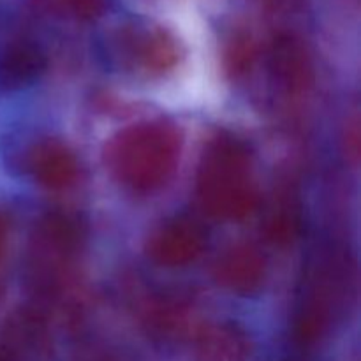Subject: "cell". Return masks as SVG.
<instances>
[{
    "mask_svg": "<svg viewBox=\"0 0 361 361\" xmlns=\"http://www.w3.org/2000/svg\"><path fill=\"white\" fill-rule=\"evenodd\" d=\"M180 152L178 127L168 120H150L115 134L104 148V164L123 189L150 194L171 178Z\"/></svg>",
    "mask_w": 361,
    "mask_h": 361,
    "instance_id": "6da1fadb",
    "label": "cell"
},
{
    "mask_svg": "<svg viewBox=\"0 0 361 361\" xmlns=\"http://www.w3.org/2000/svg\"><path fill=\"white\" fill-rule=\"evenodd\" d=\"M196 196L208 215L240 221L259 204L249 145L231 133H219L208 141L196 175Z\"/></svg>",
    "mask_w": 361,
    "mask_h": 361,
    "instance_id": "7a4b0ae2",
    "label": "cell"
},
{
    "mask_svg": "<svg viewBox=\"0 0 361 361\" xmlns=\"http://www.w3.org/2000/svg\"><path fill=\"white\" fill-rule=\"evenodd\" d=\"M355 264L341 247L328 245L307 267L295 314V338L302 345L323 341L348 309L355 293Z\"/></svg>",
    "mask_w": 361,
    "mask_h": 361,
    "instance_id": "3957f363",
    "label": "cell"
},
{
    "mask_svg": "<svg viewBox=\"0 0 361 361\" xmlns=\"http://www.w3.org/2000/svg\"><path fill=\"white\" fill-rule=\"evenodd\" d=\"M83 240V224L73 214H46L35 226L28 247L27 274L32 288L49 296L66 288Z\"/></svg>",
    "mask_w": 361,
    "mask_h": 361,
    "instance_id": "277c9868",
    "label": "cell"
},
{
    "mask_svg": "<svg viewBox=\"0 0 361 361\" xmlns=\"http://www.w3.org/2000/svg\"><path fill=\"white\" fill-rule=\"evenodd\" d=\"M108 53L123 71L159 78L182 60V44L171 30L148 20L120 23L108 35Z\"/></svg>",
    "mask_w": 361,
    "mask_h": 361,
    "instance_id": "5b68a950",
    "label": "cell"
},
{
    "mask_svg": "<svg viewBox=\"0 0 361 361\" xmlns=\"http://www.w3.org/2000/svg\"><path fill=\"white\" fill-rule=\"evenodd\" d=\"M51 330L30 307L13 310L0 324V361H53Z\"/></svg>",
    "mask_w": 361,
    "mask_h": 361,
    "instance_id": "8992f818",
    "label": "cell"
},
{
    "mask_svg": "<svg viewBox=\"0 0 361 361\" xmlns=\"http://www.w3.org/2000/svg\"><path fill=\"white\" fill-rule=\"evenodd\" d=\"M208 243V233L200 221L189 215L166 219L152 231L147 242V254L155 264L182 268L194 263Z\"/></svg>",
    "mask_w": 361,
    "mask_h": 361,
    "instance_id": "52a82bcc",
    "label": "cell"
},
{
    "mask_svg": "<svg viewBox=\"0 0 361 361\" xmlns=\"http://www.w3.org/2000/svg\"><path fill=\"white\" fill-rule=\"evenodd\" d=\"M271 83L288 97L303 95L314 81V63L309 48L293 32H281L268 49Z\"/></svg>",
    "mask_w": 361,
    "mask_h": 361,
    "instance_id": "ba28073f",
    "label": "cell"
},
{
    "mask_svg": "<svg viewBox=\"0 0 361 361\" xmlns=\"http://www.w3.org/2000/svg\"><path fill=\"white\" fill-rule=\"evenodd\" d=\"M214 279L235 295H256L267 279V259L256 245L236 243L215 259Z\"/></svg>",
    "mask_w": 361,
    "mask_h": 361,
    "instance_id": "9c48e42d",
    "label": "cell"
},
{
    "mask_svg": "<svg viewBox=\"0 0 361 361\" xmlns=\"http://www.w3.org/2000/svg\"><path fill=\"white\" fill-rule=\"evenodd\" d=\"M25 166L35 182L49 190L69 189L80 176V162L74 152L55 137L32 145L25 155Z\"/></svg>",
    "mask_w": 361,
    "mask_h": 361,
    "instance_id": "30bf717a",
    "label": "cell"
},
{
    "mask_svg": "<svg viewBox=\"0 0 361 361\" xmlns=\"http://www.w3.org/2000/svg\"><path fill=\"white\" fill-rule=\"evenodd\" d=\"M303 207L295 183H281L263 212V235L270 243L286 247L302 233Z\"/></svg>",
    "mask_w": 361,
    "mask_h": 361,
    "instance_id": "8fae6325",
    "label": "cell"
},
{
    "mask_svg": "<svg viewBox=\"0 0 361 361\" xmlns=\"http://www.w3.org/2000/svg\"><path fill=\"white\" fill-rule=\"evenodd\" d=\"M254 342L231 321L207 324L196 338V361H252Z\"/></svg>",
    "mask_w": 361,
    "mask_h": 361,
    "instance_id": "7c38bea8",
    "label": "cell"
},
{
    "mask_svg": "<svg viewBox=\"0 0 361 361\" xmlns=\"http://www.w3.org/2000/svg\"><path fill=\"white\" fill-rule=\"evenodd\" d=\"M192 319V302L178 293L154 298L145 312L148 335L161 342H175L185 337Z\"/></svg>",
    "mask_w": 361,
    "mask_h": 361,
    "instance_id": "4fadbf2b",
    "label": "cell"
},
{
    "mask_svg": "<svg viewBox=\"0 0 361 361\" xmlns=\"http://www.w3.org/2000/svg\"><path fill=\"white\" fill-rule=\"evenodd\" d=\"M48 60L35 42L21 39L4 49L0 56V83L6 88H23L42 76Z\"/></svg>",
    "mask_w": 361,
    "mask_h": 361,
    "instance_id": "5bb4252c",
    "label": "cell"
},
{
    "mask_svg": "<svg viewBox=\"0 0 361 361\" xmlns=\"http://www.w3.org/2000/svg\"><path fill=\"white\" fill-rule=\"evenodd\" d=\"M257 59V42L252 34L243 28L231 32L226 39L224 51H222V63L224 71L231 80H242L252 69Z\"/></svg>",
    "mask_w": 361,
    "mask_h": 361,
    "instance_id": "9a60e30c",
    "label": "cell"
},
{
    "mask_svg": "<svg viewBox=\"0 0 361 361\" xmlns=\"http://www.w3.org/2000/svg\"><path fill=\"white\" fill-rule=\"evenodd\" d=\"M32 6L60 20L94 21L104 13L106 0H32Z\"/></svg>",
    "mask_w": 361,
    "mask_h": 361,
    "instance_id": "2e32d148",
    "label": "cell"
},
{
    "mask_svg": "<svg viewBox=\"0 0 361 361\" xmlns=\"http://www.w3.org/2000/svg\"><path fill=\"white\" fill-rule=\"evenodd\" d=\"M11 228H13L11 215L0 208V264H2L4 257H6L7 254V247H9Z\"/></svg>",
    "mask_w": 361,
    "mask_h": 361,
    "instance_id": "e0dca14e",
    "label": "cell"
}]
</instances>
